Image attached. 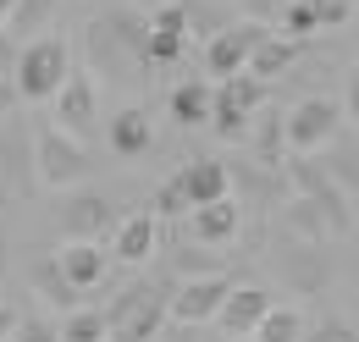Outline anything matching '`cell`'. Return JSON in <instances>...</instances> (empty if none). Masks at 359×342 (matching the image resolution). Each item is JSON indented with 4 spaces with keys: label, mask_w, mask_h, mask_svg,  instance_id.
<instances>
[{
    "label": "cell",
    "mask_w": 359,
    "mask_h": 342,
    "mask_svg": "<svg viewBox=\"0 0 359 342\" xmlns=\"http://www.w3.org/2000/svg\"><path fill=\"white\" fill-rule=\"evenodd\" d=\"M72 78V50L61 39H34L11 61V88L17 100H55V88Z\"/></svg>",
    "instance_id": "cell-1"
},
{
    "label": "cell",
    "mask_w": 359,
    "mask_h": 342,
    "mask_svg": "<svg viewBox=\"0 0 359 342\" xmlns=\"http://www.w3.org/2000/svg\"><path fill=\"white\" fill-rule=\"evenodd\" d=\"M105 326H111L105 342H155L161 326H166V299H161V287H155V282H133L122 299L105 309Z\"/></svg>",
    "instance_id": "cell-2"
},
{
    "label": "cell",
    "mask_w": 359,
    "mask_h": 342,
    "mask_svg": "<svg viewBox=\"0 0 359 342\" xmlns=\"http://www.w3.org/2000/svg\"><path fill=\"white\" fill-rule=\"evenodd\" d=\"M34 149H39V188H78V182L94 171L89 149H83V138L61 132L55 122H45V128H39Z\"/></svg>",
    "instance_id": "cell-3"
},
{
    "label": "cell",
    "mask_w": 359,
    "mask_h": 342,
    "mask_svg": "<svg viewBox=\"0 0 359 342\" xmlns=\"http://www.w3.org/2000/svg\"><path fill=\"white\" fill-rule=\"evenodd\" d=\"M343 128V105L337 100H299L293 111H287V122H282V138H287V149L293 155H310V149H320L332 132Z\"/></svg>",
    "instance_id": "cell-4"
},
{
    "label": "cell",
    "mask_w": 359,
    "mask_h": 342,
    "mask_svg": "<svg viewBox=\"0 0 359 342\" xmlns=\"http://www.w3.org/2000/svg\"><path fill=\"white\" fill-rule=\"evenodd\" d=\"M232 287H238V282H232L226 271H216V276H194V282H182L177 293L166 299V315H172L177 326H205V320H216V309L226 303Z\"/></svg>",
    "instance_id": "cell-5"
},
{
    "label": "cell",
    "mask_w": 359,
    "mask_h": 342,
    "mask_svg": "<svg viewBox=\"0 0 359 342\" xmlns=\"http://www.w3.org/2000/svg\"><path fill=\"white\" fill-rule=\"evenodd\" d=\"M94 122H100V88H94L89 72H72L55 88V128L72 132V138H89Z\"/></svg>",
    "instance_id": "cell-6"
},
{
    "label": "cell",
    "mask_w": 359,
    "mask_h": 342,
    "mask_svg": "<svg viewBox=\"0 0 359 342\" xmlns=\"http://www.w3.org/2000/svg\"><path fill=\"white\" fill-rule=\"evenodd\" d=\"M188 44V11L182 6H155L144 17V67H166L177 61Z\"/></svg>",
    "instance_id": "cell-7"
},
{
    "label": "cell",
    "mask_w": 359,
    "mask_h": 342,
    "mask_svg": "<svg viewBox=\"0 0 359 342\" xmlns=\"http://www.w3.org/2000/svg\"><path fill=\"white\" fill-rule=\"evenodd\" d=\"M50 259H55V271L72 293L105 287V276H111V249H100V243H61Z\"/></svg>",
    "instance_id": "cell-8"
},
{
    "label": "cell",
    "mask_w": 359,
    "mask_h": 342,
    "mask_svg": "<svg viewBox=\"0 0 359 342\" xmlns=\"http://www.w3.org/2000/svg\"><path fill=\"white\" fill-rule=\"evenodd\" d=\"M61 232H67V243H100L105 232H116V215L100 193H72L61 205Z\"/></svg>",
    "instance_id": "cell-9"
},
{
    "label": "cell",
    "mask_w": 359,
    "mask_h": 342,
    "mask_svg": "<svg viewBox=\"0 0 359 342\" xmlns=\"http://www.w3.org/2000/svg\"><path fill=\"white\" fill-rule=\"evenodd\" d=\"M266 39V28L260 22H238V28H226L216 39L205 44V67L216 72V78H232V72H243L249 67V50Z\"/></svg>",
    "instance_id": "cell-10"
},
{
    "label": "cell",
    "mask_w": 359,
    "mask_h": 342,
    "mask_svg": "<svg viewBox=\"0 0 359 342\" xmlns=\"http://www.w3.org/2000/svg\"><path fill=\"white\" fill-rule=\"evenodd\" d=\"M266 309H271V293H266V287H232L226 303L216 309V326H222V337L243 342L260 320H266Z\"/></svg>",
    "instance_id": "cell-11"
},
{
    "label": "cell",
    "mask_w": 359,
    "mask_h": 342,
    "mask_svg": "<svg viewBox=\"0 0 359 342\" xmlns=\"http://www.w3.org/2000/svg\"><path fill=\"white\" fill-rule=\"evenodd\" d=\"M155 238H161V221H155V210H133L128 221H116L111 259H122V265H144V259L155 254Z\"/></svg>",
    "instance_id": "cell-12"
},
{
    "label": "cell",
    "mask_w": 359,
    "mask_h": 342,
    "mask_svg": "<svg viewBox=\"0 0 359 342\" xmlns=\"http://www.w3.org/2000/svg\"><path fill=\"white\" fill-rule=\"evenodd\" d=\"M188 226H194V238L199 243H232L238 238V226H243V210H238V199L226 193V199H216V205H199V210H188Z\"/></svg>",
    "instance_id": "cell-13"
},
{
    "label": "cell",
    "mask_w": 359,
    "mask_h": 342,
    "mask_svg": "<svg viewBox=\"0 0 359 342\" xmlns=\"http://www.w3.org/2000/svg\"><path fill=\"white\" fill-rule=\"evenodd\" d=\"M177 177H182V188H188V205H194V210H199V205H216V199H226V193H232L226 166H222V160H210V155L188 160Z\"/></svg>",
    "instance_id": "cell-14"
},
{
    "label": "cell",
    "mask_w": 359,
    "mask_h": 342,
    "mask_svg": "<svg viewBox=\"0 0 359 342\" xmlns=\"http://www.w3.org/2000/svg\"><path fill=\"white\" fill-rule=\"evenodd\" d=\"M111 149L122 155V160H138V155H149V144H155V122H149V111H138V105H128V111H116V122H111Z\"/></svg>",
    "instance_id": "cell-15"
},
{
    "label": "cell",
    "mask_w": 359,
    "mask_h": 342,
    "mask_svg": "<svg viewBox=\"0 0 359 342\" xmlns=\"http://www.w3.org/2000/svg\"><path fill=\"white\" fill-rule=\"evenodd\" d=\"M166 111H172V122H182V128H205V122H210V83H205V78L177 83L166 94Z\"/></svg>",
    "instance_id": "cell-16"
},
{
    "label": "cell",
    "mask_w": 359,
    "mask_h": 342,
    "mask_svg": "<svg viewBox=\"0 0 359 342\" xmlns=\"http://www.w3.org/2000/svg\"><path fill=\"white\" fill-rule=\"evenodd\" d=\"M293 55H299V44L287 39V34H266V39L249 50V67H243V72L266 83V78H276V72H287V67H293Z\"/></svg>",
    "instance_id": "cell-17"
},
{
    "label": "cell",
    "mask_w": 359,
    "mask_h": 342,
    "mask_svg": "<svg viewBox=\"0 0 359 342\" xmlns=\"http://www.w3.org/2000/svg\"><path fill=\"white\" fill-rule=\"evenodd\" d=\"M55 331H61V342H105V337H111V326H105V309H89V303L67 309V320H61Z\"/></svg>",
    "instance_id": "cell-18"
},
{
    "label": "cell",
    "mask_w": 359,
    "mask_h": 342,
    "mask_svg": "<svg viewBox=\"0 0 359 342\" xmlns=\"http://www.w3.org/2000/svg\"><path fill=\"white\" fill-rule=\"evenodd\" d=\"M255 342H304V315L299 309H282V303H271L266 320L249 331Z\"/></svg>",
    "instance_id": "cell-19"
},
{
    "label": "cell",
    "mask_w": 359,
    "mask_h": 342,
    "mask_svg": "<svg viewBox=\"0 0 359 342\" xmlns=\"http://www.w3.org/2000/svg\"><path fill=\"white\" fill-rule=\"evenodd\" d=\"M216 94H222L226 105H238L243 116H255V111L266 105V83H260V78H249V72H232V78H222V88H216Z\"/></svg>",
    "instance_id": "cell-20"
},
{
    "label": "cell",
    "mask_w": 359,
    "mask_h": 342,
    "mask_svg": "<svg viewBox=\"0 0 359 342\" xmlns=\"http://www.w3.org/2000/svg\"><path fill=\"white\" fill-rule=\"evenodd\" d=\"M249 122H255V116H243V111H238V105H226L222 94H216V88H210V128L222 132L226 144H238V138H249Z\"/></svg>",
    "instance_id": "cell-21"
},
{
    "label": "cell",
    "mask_w": 359,
    "mask_h": 342,
    "mask_svg": "<svg viewBox=\"0 0 359 342\" xmlns=\"http://www.w3.org/2000/svg\"><path fill=\"white\" fill-rule=\"evenodd\" d=\"M315 28H320V22H315L310 0H287V6H282V34H287L293 44H299V39H310Z\"/></svg>",
    "instance_id": "cell-22"
},
{
    "label": "cell",
    "mask_w": 359,
    "mask_h": 342,
    "mask_svg": "<svg viewBox=\"0 0 359 342\" xmlns=\"http://www.w3.org/2000/svg\"><path fill=\"white\" fill-rule=\"evenodd\" d=\"M50 11H55V0H17V11H11L6 22H11V34H34Z\"/></svg>",
    "instance_id": "cell-23"
},
{
    "label": "cell",
    "mask_w": 359,
    "mask_h": 342,
    "mask_svg": "<svg viewBox=\"0 0 359 342\" xmlns=\"http://www.w3.org/2000/svg\"><path fill=\"white\" fill-rule=\"evenodd\" d=\"M155 210L166 215V221H172V215H188V210H194V205H188V188H182V177L161 182V193H155Z\"/></svg>",
    "instance_id": "cell-24"
},
{
    "label": "cell",
    "mask_w": 359,
    "mask_h": 342,
    "mask_svg": "<svg viewBox=\"0 0 359 342\" xmlns=\"http://www.w3.org/2000/svg\"><path fill=\"white\" fill-rule=\"evenodd\" d=\"M11 342H61V331L50 326L45 315H17V331H11Z\"/></svg>",
    "instance_id": "cell-25"
},
{
    "label": "cell",
    "mask_w": 359,
    "mask_h": 342,
    "mask_svg": "<svg viewBox=\"0 0 359 342\" xmlns=\"http://www.w3.org/2000/svg\"><path fill=\"white\" fill-rule=\"evenodd\" d=\"M310 11H315V22H320V28H343L359 6H354V0H310Z\"/></svg>",
    "instance_id": "cell-26"
},
{
    "label": "cell",
    "mask_w": 359,
    "mask_h": 342,
    "mask_svg": "<svg viewBox=\"0 0 359 342\" xmlns=\"http://www.w3.org/2000/svg\"><path fill=\"white\" fill-rule=\"evenodd\" d=\"M304 342H354V326H343V320H320V326H304Z\"/></svg>",
    "instance_id": "cell-27"
},
{
    "label": "cell",
    "mask_w": 359,
    "mask_h": 342,
    "mask_svg": "<svg viewBox=\"0 0 359 342\" xmlns=\"http://www.w3.org/2000/svg\"><path fill=\"white\" fill-rule=\"evenodd\" d=\"M11 61H17V44H11L6 22H0V78H11Z\"/></svg>",
    "instance_id": "cell-28"
},
{
    "label": "cell",
    "mask_w": 359,
    "mask_h": 342,
    "mask_svg": "<svg viewBox=\"0 0 359 342\" xmlns=\"http://www.w3.org/2000/svg\"><path fill=\"white\" fill-rule=\"evenodd\" d=\"M343 111L359 122V67H348V100H343Z\"/></svg>",
    "instance_id": "cell-29"
},
{
    "label": "cell",
    "mask_w": 359,
    "mask_h": 342,
    "mask_svg": "<svg viewBox=\"0 0 359 342\" xmlns=\"http://www.w3.org/2000/svg\"><path fill=\"white\" fill-rule=\"evenodd\" d=\"M11 331H17V315H11V309H0V342H11Z\"/></svg>",
    "instance_id": "cell-30"
},
{
    "label": "cell",
    "mask_w": 359,
    "mask_h": 342,
    "mask_svg": "<svg viewBox=\"0 0 359 342\" xmlns=\"http://www.w3.org/2000/svg\"><path fill=\"white\" fill-rule=\"evenodd\" d=\"M11 105H17V88H11V83H6V78H0V116H6Z\"/></svg>",
    "instance_id": "cell-31"
},
{
    "label": "cell",
    "mask_w": 359,
    "mask_h": 342,
    "mask_svg": "<svg viewBox=\"0 0 359 342\" xmlns=\"http://www.w3.org/2000/svg\"><path fill=\"white\" fill-rule=\"evenodd\" d=\"M11 11H17V0H0V22H6V17H11Z\"/></svg>",
    "instance_id": "cell-32"
},
{
    "label": "cell",
    "mask_w": 359,
    "mask_h": 342,
    "mask_svg": "<svg viewBox=\"0 0 359 342\" xmlns=\"http://www.w3.org/2000/svg\"><path fill=\"white\" fill-rule=\"evenodd\" d=\"M155 342H194V337H182V331H166V337H155Z\"/></svg>",
    "instance_id": "cell-33"
}]
</instances>
